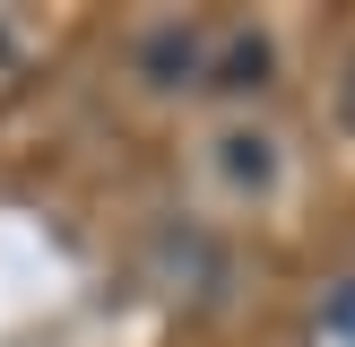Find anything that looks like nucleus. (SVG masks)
Segmentation results:
<instances>
[{
	"instance_id": "obj_1",
	"label": "nucleus",
	"mask_w": 355,
	"mask_h": 347,
	"mask_svg": "<svg viewBox=\"0 0 355 347\" xmlns=\"http://www.w3.org/2000/svg\"><path fill=\"white\" fill-rule=\"evenodd\" d=\"M225 174H234V183H269V139H225Z\"/></svg>"
}]
</instances>
